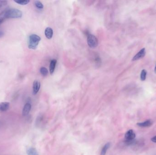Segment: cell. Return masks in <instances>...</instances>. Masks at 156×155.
<instances>
[{
  "label": "cell",
  "mask_w": 156,
  "mask_h": 155,
  "mask_svg": "<svg viewBox=\"0 0 156 155\" xmlns=\"http://www.w3.org/2000/svg\"><path fill=\"white\" fill-rule=\"evenodd\" d=\"M23 16V13L20 10L15 8H11L4 11L0 17L4 18H20Z\"/></svg>",
  "instance_id": "cell-1"
},
{
  "label": "cell",
  "mask_w": 156,
  "mask_h": 155,
  "mask_svg": "<svg viewBox=\"0 0 156 155\" xmlns=\"http://www.w3.org/2000/svg\"><path fill=\"white\" fill-rule=\"evenodd\" d=\"M41 38L36 34H32L29 36L28 39V48L31 49L35 50L37 48Z\"/></svg>",
  "instance_id": "cell-2"
},
{
  "label": "cell",
  "mask_w": 156,
  "mask_h": 155,
  "mask_svg": "<svg viewBox=\"0 0 156 155\" xmlns=\"http://www.w3.org/2000/svg\"><path fill=\"white\" fill-rule=\"evenodd\" d=\"M136 134L133 130H129L125 135V143L127 145H133L135 142Z\"/></svg>",
  "instance_id": "cell-3"
},
{
  "label": "cell",
  "mask_w": 156,
  "mask_h": 155,
  "mask_svg": "<svg viewBox=\"0 0 156 155\" xmlns=\"http://www.w3.org/2000/svg\"><path fill=\"white\" fill-rule=\"evenodd\" d=\"M87 43L91 48H96L98 45V40L95 36L89 34L87 36Z\"/></svg>",
  "instance_id": "cell-4"
},
{
  "label": "cell",
  "mask_w": 156,
  "mask_h": 155,
  "mask_svg": "<svg viewBox=\"0 0 156 155\" xmlns=\"http://www.w3.org/2000/svg\"><path fill=\"white\" fill-rule=\"evenodd\" d=\"M146 50L145 48H143L142 49H141V50L139 51V52L137 53V54L133 57V61H137V60H139V59L142 58L144 57L145 56Z\"/></svg>",
  "instance_id": "cell-5"
},
{
  "label": "cell",
  "mask_w": 156,
  "mask_h": 155,
  "mask_svg": "<svg viewBox=\"0 0 156 155\" xmlns=\"http://www.w3.org/2000/svg\"><path fill=\"white\" fill-rule=\"evenodd\" d=\"M40 86L41 84L39 81L35 80L34 81L32 87V93L34 95L38 93L40 88Z\"/></svg>",
  "instance_id": "cell-6"
},
{
  "label": "cell",
  "mask_w": 156,
  "mask_h": 155,
  "mask_svg": "<svg viewBox=\"0 0 156 155\" xmlns=\"http://www.w3.org/2000/svg\"><path fill=\"white\" fill-rule=\"evenodd\" d=\"M31 109V105L29 103H27L23 108L22 114L23 116H26L29 113Z\"/></svg>",
  "instance_id": "cell-7"
},
{
  "label": "cell",
  "mask_w": 156,
  "mask_h": 155,
  "mask_svg": "<svg viewBox=\"0 0 156 155\" xmlns=\"http://www.w3.org/2000/svg\"><path fill=\"white\" fill-rule=\"evenodd\" d=\"M153 122L151 120H146L143 122H139L137 124V125L141 127H149L152 126Z\"/></svg>",
  "instance_id": "cell-8"
},
{
  "label": "cell",
  "mask_w": 156,
  "mask_h": 155,
  "mask_svg": "<svg viewBox=\"0 0 156 155\" xmlns=\"http://www.w3.org/2000/svg\"><path fill=\"white\" fill-rule=\"evenodd\" d=\"M10 107V103L8 102H2L0 103V111H7Z\"/></svg>",
  "instance_id": "cell-9"
},
{
  "label": "cell",
  "mask_w": 156,
  "mask_h": 155,
  "mask_svg": "<svg viewBox=\"0 0 156 155\" xmlns=\"http://www.w3.org/2000/svg\"><path fill=\"white\" fill-rule=\"evenodd\" d=\"M53 34H54V31L52 28L48 27L46 28L45 30V35L47 38L48 39H51L52 38L53 36Z\"/></svg>",
  "instance_id": "cell-10"
},
{
  "label": "cell",
  "mask_w": 156,
  "mask_h": 155,
  "mask_svg": "<svg viewBox=\"0 0 156 155\" xmlns=\"http://www.w3.org/2000/svg\"><path fill=\"white\" fill-rule=\"evenodd\" d=\"M56 64H57V60L55 59H53L51 61L49 66V72L51 75H52L54 72L55 67H56Z\"/></svg>",
  "instance_id": "cell-11"
},
{
  "label": "cell",
  "mask_w": 156,
  "mask_h": 155,
  "mask_svg": "<svg viewBox=\"0 0 156 155\" xmlns=\"http://www.w3.org/2000/svg\"><path fill=\"white\" fill-rule=\"evenodd\" d=\"M110 147H111V143L110 142H107L104 145L101 149L100 155H106L107 151L110 148Z\"/></svg>",
  "instance_id": "cell-12"
},
{
  "label": "cell",
  "mask_w": 156,
  "mask_h": 155,
  "mask_svg": "<svg viewBox=\"0 0 156 155\" xmlns=\"http://www.w3.org/2000/svg\"><path fill=\"white\" fill-rule=\"evenodd\" d=\"M27 155H39L37 150L33 147L28 148L27 150Z\"/></svg>",
  "instance_id": "cell-13"
},
{
  "label": "cell",
  "mask_w": 156,
  "mask_h": 155,
  "mask_svg": "<svg viewBox=\"0 0 156 155\" xmlns=\"http://www.w3.org/2000/svg\"><path fill=\"white\" fill-rule=\"evenodd\" d=\"M14 1L20 5H26L30 2V1L29 0H17Z\"/></svg>",
  "instance_id": "cell-14"
},
{
  "label": "cell",
  "mask_w": 156,
  "mask_h": 155,
  "mask_svg": "<svg viewBox=\"0 0 156 155\" xmlns=\"http://www.w3.org/2000/svg\"><path fill=\"white\" fill-rule=\"evenodd\" d=\"M146 74H147V72L146 70H143L141 72V75H140V78H141V81H144L146 79Z\"/></svg>",
  "instance_id": "cell-15"
},
{
  "label": "cell",
  "mask_w": 156,
  "mask_h": 155,
  "mask_svg": "<svg viewBox=\"0 0 156 155\" xmlns=\"http://www.w3.org/2000/svg\"><path fill=\"white\" fill-rule=\"evenodd\" d=\"M40 72L41 74L44 76H47V74L49 73V72L46 68L44 67H42L40 69Z\"/></svg>",
  "instance_id": "cell-16"
},
{
  "label": "cell",
  "mask_w": 156,
  "mask_h": 155,
  "mask_svg": "<svg viewBox=\"0 0 156 155\" xmlns=\"http://www.w3.org/2000/svg\"><path fill=\"white\" fill-rule=\"evenodd\" d=\"M34 5L37 8L39 9H42L43 8V4H42V2L38 1H34Z\"/></svg>",
  "instance_id": "cell-17"
},
{
  "label": "cell",
  "mask_w": 156,
  "mask_h": 155,
  "mask_svg": "<svg viewBox=\"0 0 156 155\" xmlns=\"http://www.w3.org/2000/svg\"><path fill=\"white\" fill-rule=\"evenodd\" d=\"M8 1H0V10L2 8L5 7L8 4Z\"/></svg>",
  "instance_id": "cell-18"
},
{
  "label": "cell",
  "mask_w": 156,
  "mask_h": 155,
  "mask_svg": "<svg viewBox=\"0 0 156 155\" xmlns=\"http://www.w3.org/2000/svg\"><path fill=\"white\" fill-rule=\"evenodd\" d=\"M151 141H153V142L156 143V136H154L153 137H152V138H151Z\"/></svg>",
  "instance_id": "cell-19"
},
{
  "label": "cell",
  "mask_w": 156,
  "mask_h": 155,
  "mask_svg": "<svg viewBox=\"0 0 156 155\" xmlns=\"http://www.w3.org/2000/svg\"><path fill=\"white\" fill-rule=\"evenodd\" d=\"M4 35V32L2 31H0V38H2Z\"/></svg>",
  "instance_id": "cell-20"
},
{
  "label": "cell",
  "mask_w": 156,
  "mask_h": 155,
  "mask_svg": "<svg viewBox=\"0 0 156 155\" xmlns=\"http://www.w3.org/2000/svg\"><path fill=\"white\" fill-rule=\"evenodd\" d=\"M4 18H2V17H0V25H1V24L3 23L4 21Z\"/></svg>",
  "instance_id": "cell-21"
},
{
  "label": "cell",
  "mask_w": 156,
  "mask_h": 155,
  "mask_svg": "<svg viewBox=\"0 0 156 155\" xmlns=\"http://www.w3.org/2000/svg\"><path fill=\"white\" fill-rule=\"evenodd\" d=\"M154 72H155V73H156V64L155 67V69H154Z\"/></svg>",
  "instance_id": "cell-22"
},
{
  "label": "cell",
  "mask_w": 156,
  "mask_h": 155,
  "mask_svg": "<svg viewBox=\"0 0 156 155\" xmlns=\"http://www.w3.org/2000/svg\"></svg>",
  "instance_id": "cell-23"
}]
</instances>
